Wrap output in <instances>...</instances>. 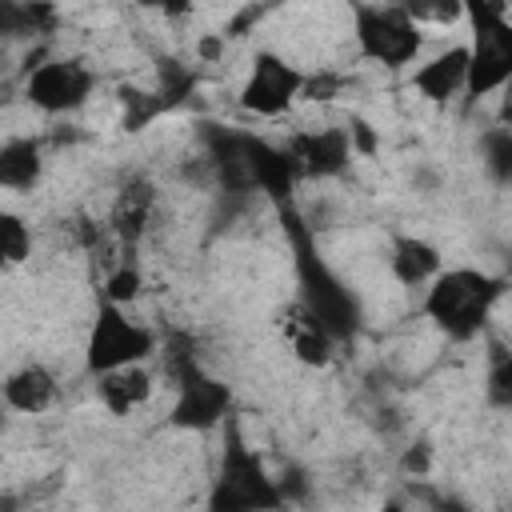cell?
Masks as SVG:
<instances>
[{
  "instance_id": "obj_1",
  "label": "cell",
  "mask_w": 512,
  "mask_h": 512,
  "mask_svg": "<svg viewBox=\"0 0 512 512\" xmlns=\"http://www.w3.org/2000/svg\"><path fill=\"white\" fill-rule=\"evenodd\" d=\"M508 292V280L496 276V272H480V268H440V276L424 288V320L456 340V344H468L476 340L488 320H492V308L500 304V296Z\"/></svg>"
},
{
  "instance_id": "obj_2",
  "label": "cell",
  "mask_w": 512,
  "mask_h": 512,
  "mask_svg": "<svg viewBox=\"0 0 512 512\" xmlns=\"http://www.w3.org/2000/svg\"><path fill=\"white\" fill-rule=\"evenodd\" d=\"M352 40H356V52L380 68H408L424 48L420 20L400 0H392V4L356 0L352 4Z\"/></svg>"
},
{
  "instance_id": "obj_3",
  "label": "cell",
  "mask_w": 512,
  "mask_h": 512,
  "mask_svg": "<svg viewBox=\"0 0 512 512\" xmlns=\"http://www.w3.org/2000/svg\"><path fill=\"white\" fill-rule=\"evenodd\" d=\"M208 504L216 512H252V508H284L280 484L272 480V472L264 468V460L256 456V448H248L240 440V432L228 424L224 436V456H220V472L212 480V496Z\"/></svg>"
},
{
  "instance_id": "obj_4",
  "label": "cell",
  "mask_w": 512,
  "mask_h": 512,
  "mask_svg": "<svg viewBox=\"0 0 512 512\" xmlns=\"http://www.w3.org/2000/svg\"><path fill=\"white\" fill-rule=\"evenodd\" d=\"M464 16L472 24V64H468V92L472 100L492 96L512 76V20L504 0H464Z\"/></svg>"
},
{
  "instance_id": "obj_5",
  "label": "cell",
  "mask_w": 512,
  "mask_h": 512,
  "mask_svg": "<svg viewBox=\"0 0 512 512\" xmlns=\"http://www.w3.org/2000/svg\"><path fill=\"white\" fill-rule=\"evenodd\" d=\"M148 356H156V332L144 328L140 320H132L124 304L100 296L96 320H92L88 344H84V364H88V372L96 376V372H108V368L144 364Z\"/></svg>"
},
{
  "instance_id": "obj_6",
  "label": "cell",
  "mask_w": 512,
  "mask_h": 512,
  "mask_svg": "<svg viewBox=\"0 0 512 512\" xmlns=\"http://www.w3.org/2000/svg\"><path fill=\"white\" fill-rule=\"evenodd\" d=\"M172 376H176V400L168 412V424L180 432H212L216 424L228 420L232 412V388L204 372L192 352L172 356Z\"/></svg>"
},
{
  "instance_id": "obj_7",
  "label": "cell",
  "mask_w": 512,
  "mask_h": 512,
  "mask_svg": "<svg viewBox=\"0 0 512 512\" xmlns=\"http://www.w3.org/2000/svg\"><path fill=\"white\" fill-rule=\"evenodd\" d=\"M92 88H96V76H92V68L84 60H76V56H48L36 68H28L24 100L32 108H40L44 116H68V112L88 104Z\"/></svg>"
},
{
  "instance_id": "obj_8",
  "label": "cell",
  "mask_w": 512,
  "mask_h": 512,
  "mask_svg": "<svg viewBox=\"0 0 512 512\" xmlns=\"http://www.w3.org/2000/svg\"><path fill=\"white\" fill-rule=\"evenodd\" d=\"M304 84H308V72H300L296 64H288L280 52H256L252 56V68L240 84V108L252 112V116H284L300 96H304Z\"/></svg>"
},
{
  "instance_id": "obj_9",
  "label": "cell",
  "mask_w": 512,
  "mask_h": 512,
  "mask_svg": "<svg viewBox=\"0 0 512 512\" xmlns=\"http://www.w3.org/2000/svg\"><path fill=\"white\" fill-rule=\"evenodd\" d=\"M284 148L296 160L300 180H332V176L348 172V164L356 156L348 128H308V132H296Z\"/></svg>"
},
{
  "instance_id": "obj_10",
  "label": "cell",
  "mask_w": 512,
  "mask_h": 512,
  "mask_svg": "<svg viewBox=\"0 0 512 512\" xmlns=\"http://www.w3.org/2000/svg\"><path fill=\"white\" fill-rule=\"evenodd\" d=\"M468 64H472L468 44H452L412 72V88L432 104H452L456 96L468 92Z\"/></svg>"
},
{
  "instance_id": "obj_11",
  "label": "cell",
  "mask_w": 512,
  "mask_h": 512,
  "mask_svg": "<svg viewBox=\"0 0 512 512\" xmlns=\"http://www.w3.org/2000/svg\"><path fill=\"white\" fill-rule=\"evenodd\" d=\"M388 268L396 276V284L404 288H428L440 268H444V256L432 240L416 236V232H396L392 236V248H388Z\"/></svg>"
},
{
  "instance_id": "obj_12",
  "label": "cell",
  "mask_w": 512,
  "mask_h": 512,
  "mask_svg": "<svg viewBox=\"0 0 512 512\" xmlns=\"http://www.w3.org/2000/svg\"><path fill=\"white\" fill-rule=\"evenodd\" d=\"M152 388H156V380L144 364H124V368L96 372V400L112 416H132L136 408H144L152 400Z\"/></svg>"
},
{
  "instance_id": "obj_13",
  "label": "cell",
  "mask_w": 512,
  "mask_h": 512,
  "mask_svg": "<svg viewBox=\"0 0 512 512\" xmlns=\"http://www.w3.org/2000/svg\"><path fill=\"white\" fill-rule=\"evenodd\" d=\"M152 212H156V188L148 180H128L116 200H112V212H108V228L116 232L120 244H136L148 224H152Z\"/></svg>"
},
{
  "instance_id": "obj_14",
  "label": "cell",
  "mask_w": 512,
  "mask_h": 512,
  "mask_svg": "<svg viewBox=\"0 0 512 512\" xmlns=\"http://www.w3.org/2000/svg\"><path fill=\"white\" fill-rule=\"evenodd\" d=\"M52 400H56V376L44 364L28 360V364H20V368L8 372V380H4V404L12 412L36 416V412L52 408Z\"/></svg>"
},
{
  "instance_id": "obj_15",
  "label": "cell",
  "mask_w": 512,
  "mask_h": 512,
  "mask_svg": "<svg viewBox=\"0 0 512 512\" xmlns=\"http://www.w3.org/2000/svg\"><path fill=\"white\" fill-rule=\"evenodd\" d=\"M44 176V148L36 136H8L0 148V184L8 192H32Z\"/></svg>"
},
{
  "instance_id": "obj_16",
  "label": "cell",
  "mask_w": 512,
  "mask_h": 512,
  "mask_svg": "<svg viewBox=\"0 0 512 512\" xmlns=\"http://www.w3.org/2000/svg\"><path fill=\"white\" fill-rule=\"evenodd\" d=\"M284 336H288V344H292V352H296V360L300 364H312V368H324L328 360H332V352H336V336L304 308V304H296L292 312H288V320H284Z\"/></svg>"
},
{
  "instance_id": "obj_17",
  "label": "cell",
  "mask_w": 512,
  "mask_h": 512,
  "mask_svg": "<svg viewBox=\"0 0 512 512\" xmlns=\"http://www.w3.org/2000/svg\"><path fill=\"white\" fill-rule=\"evenodd\" d=\"M60 28V12L52 0H4L0 4V32L8 40L16 36H52Z\"/></svg>"
},
{
  "instance_id": "obj_18",
  "label": "cell",
  "mask_w": 512,
  "mask_h": 512,
  "mask_svg": "<svg viewBox=\"0 0 512 512\" xmlns=\"http://www.w3.org/2000/svg\"><path fill=\"white\" fill-rule=\"evenodd\" d=\"M484 404L512 412V348L504 340H488L484 352Z\"/></svg>"
},
{
  "instance_id": "obj_19",
  "label": "cell",
  "mask_w": 512,
  "mask_h": 512,
  "mask_svg": "<svg viewBox=\"0 0 512 512\" xmlns=\"http://www.w3.org/2000/svg\"><path fill=\"white\" fill-rule=\"evenodd\" d=\"M476 156H480V168L484 176L496 184V188H512V128L508 124H496L480 136L476 144Z\"/></svg>"
},
{
  "instance_id": "obj_20",
  "label": "cell",
  "mask_w": 512,
  "mask_h": 512,
  "mask_svg": "<svg viewBox=\"0 0 512 512\" xmlns=\"http://www.w3.org/2000/svg\"><path fill=\"white\" fill-rule=\"evenodd\" d=\"M0 252H4V264H24L32 256V232L16 212L0 216Z\"/></svg>"
},
{
  "instance_id": "obj_21",
  "label": "cell",
  "mask_w": 512,
  "mask_h": 512,
  "mask_svg": "<svg viewBox=\"0 0 512 512\" xmlns=\"http://www.w3.org/2000/svg\"><path fill=\"white\" fill-rule=\"evenodd\" d=\"M140 292H144V276H140V268H136V264H128V260H124V264H116V268L104 276V292H100V296H104V300H116V304H124V308H128Z\"/></svg>"
},
{
  "instance_id": "obj_22",
  "label": "cell",
  "mask_w": 512,
  "mask_h": 512,
  "mask_svg": "<svg viewBox=\"0 0 512 512\" xmlns=\"http://www.w3.org/2000/svg\"><path fill=\"white\" fill-rule=\"evenodd\" d=\"M420 24L432 20V24H448L456 16H464V0H400Z\"/></svg>"
},
{
  "instance_id": "obj_23",
  "label": "cell",
  "mask_w": 512,
  "mask_h": 512,
  "mask_svg": "<svg viewBox=\"0 0 512 512\" xmlns=\"http://www.w3.org/2000/svg\"><path fill=\"white\" fill-rule=\"evenodd\" d=\"M340 76H332V72H324V76H308V84H304V96L308 100H332L336 92H340Z\"/></svg>"
},
{
  "instance_id": "obj_24",
  "label": "cell",
  "mask_w": 512,
  "mask_h": 512,
  "mask_svg": "<svg viewBox=\"0 0 512 512\" xmlns=\"http://www.w3.org/2000/svg\"><path fill=\"white\" fill-rule=\"evenodd\" d=\"M428 464H432V448H428V440L412 444V448L404 452V460H400V468H404L408 476H424V472H428Z\"/></svg>"
},
{
  "instance_id": "obj_25",
  "label": "cell",
  "mask_w": 512,
  "mask_h": 512,
  "mask_svg": "<svg viewBox=\"0 0 512 512\" xmlns=\"http://www.w3.org/2000/svg\"><path fill=\"white\" fill-rule=\"evenodd\" d=\"M132 4L144 8V12H160V16H168V20H180V16L192 12V0H132Z\"/></svg>"
},
{
  "instance_id": "obj_26",
  "label": "cell",
  "mask_w": 512,
  "mask_h": 512,
  "mask_svg": "<svg viewBox=\"0 0 512 512\" xmlns=\"http://www.w3.org/2000/svg\"><path fill=\"white\" fill-rule=\"evenodd\" d=\"M348 132H352V144H356V152H376V136H372V128H368V120H360V116H352V124H348Z\"/></svg>"
},
{
  "instance_id": "obj_27",
  "label": "cell",
  "mask_w": 512,
  "mask_h": 512,
  "mask_svg": "<svg viewBox=\"0 0 512 512\" xmlns=\"http://www.w3.org/2000/svg\"><path fill=\"white\" fill-rule=\"evenodd\" d=\"M496 124H508L512 128V76L496 88Z\"/></svg>"
},
{
  "instance_id": "obj_28",
  "label": "cell",
  "mask_w": 512,
  "mask_h": 512,
  "mask_svg": "<svg viewBox=\"0 0 512 512\" xmlns=\"http://www.w3.org/2000/svg\"><path fill=\"white\" fill-rule=\"evenodd\" d=\"M504 280H508V292H512V260H508V272H504Z\"/></svg>"
}]
</instances>
